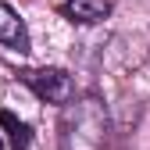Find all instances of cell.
Here are the masks:
<instances>
[{
    "label": "cell",
    "mask_w": 150,
    "mask_h": 150,
    "mask_svg": "<svg viewBox=\"0 0 150 150\" xmlns=\"http://www.w3.org/2000/svg\"><path fill=\"white\" fill-rule=\"evenodd\" d=\"M111 136V118L100 97H79L61 107L57 122V146L61 150H104Z\"/></svg>",
    "instance_id": "cell-1"
},
{
    "label": "cell",
    "mask_w": 150,
    "mask_h": 150,
    "mask_svg": "<svg viewBox=\"0 0 150 150\" xmlns=\"http://www.w3.org/2000/svg\"><path fill=\"white\" fill-rule=\"evenodd\" d=\"M22 82H25L40 100H47V104L68 107V104L75 100L71 75H68L64 68H29V71H22Z\"/></svg>",
    "instance_id": "cell-2"
},
{
    "label": "cell",
    "mask_w": 150,
    "mask_h": 150,
    "mask_svg": "<svg viewBox=\"0 0 150 150\" xmlns=\"http://www.w3.org/2000/svg\"><path fill=\"white\" fill-rule=\"evenodd\" d=\"M0 43L18 50V54L29 50V29H25L22 18H18V11L11 4H4V0H0Z\"/></svg>",
    "instance_id": "cell-3"
},
{
    "label": "cell",
    "mask_w": 150,
    "mask_h": 150,
    "mask_svg": "<svg viewBox=\"0 0 150 150\" xmlns=\"http://www.w3.org/2000/svg\"><path fill=\"white\" fill-rule=\"evenodd\" d=\"M71 22H82V25H93V22H104L111 14V0H64L61 7Z\"/></svg>",
    "instance_id": "cell-4"
},
{
    "label": "cell",
    "mask_w": 150,
    "mask_h": 150,
    "mask_svg": "<svg viewBox=\"0 0 150 150\" xmlns=\"http://www.w3.org/2000/svg\"><path fill=\"white\" fill-rule=\"evenodd\" d=\"M0 125H4V132H7V139H11V146H14V150H25V146L32 143L29 125H25L22 118H14L11 111H0Z\"/></svg>",
    "instance_id": "cell-5"
},
{
    "label": "cell",
    "mask_w": 150,
    "mask_h": 150,
    "mask_svg": "<svg viewBox=\"0 0 150 150\" xmlns=\"http://www.w3.org/2000/svg\"><path fill=\"white\" fill-rule=\"evenodd\" d=\"M0 150H4V143H0Z\"/></svg>",
    "instance_id": "cell-6"
}]
</instances>
